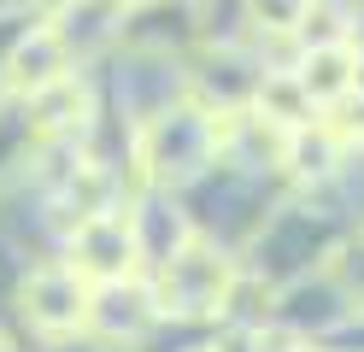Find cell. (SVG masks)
Segmentation results:
<instances>
[{"label": "cell", "instance_id": "obj_4", "mask_svg": "<svg viewBox=\"0 0 364 352\" xmlns=\"http://www.w3.org/2000/svg\"><path fill=\"white\" fill-rule=\"evenodd\" d=\"M347 53H317V59H306V94H341L347 88Z\"/></svg>", "mask_w": 364, "mask_h": 352}, {"label": "cell", "instance_id": "obj_3", "mask_svg": "<svg viewBox=\"0 0 364 352\" xmlns=\"http://www.w3.org/2000/svg\"><path fill=\"white\" fill-rule=\"evenodd\" d=\"M77 252H88V258H77L82 270L112 276V270L124 265V252H129V235H124V223H118V218H100V223H88V229L77 235Z\"/></svg>", "mask_w": 364, "mask_h": 352}, {"label": "cell", "instance_id": "obj_5", "mask_svg": "<svg viewBox=\"0 0 364 352\" xmlns=\"http://www.w3.org/2000/svg\"><path fill=\"white\" fill-rule=\"evenodd\" d=\"M259 18L270 23V30H288V23H300V0H253Z\"/></svg>", "mask_w": 364, "mask_h": 352}, {"label": "cell", "instance_id": "obj_1", "mask_svg": "<svg viewBox=\"0 0 364 352\" xmlns=\"http://www.w3.org/2000/svg\"><path fill=\"white\" fill-rule=\"evenodd\" d=\"M218 294H223V265L212 252H176L159 282L165 311H206V305H218Z\"/></svg>", "mask_w": 364, "mask_h": 352}, {"label": "cell", "instance_id": "obj_2", "mask_svg": "<svg viewBox=\"0 0 364 352\" xmlns=\"http://www.w3.org/2000/svg\"><path fill=\"white\" fill-rule=\"evenodd\" d=\"M24 311L41 323V329H65V323H77V311H82V294L71 288V276H59V270H41L30 288H24Z\"/></svg>", "mask_w": 364, "mask_h": 352}]
</instances>
